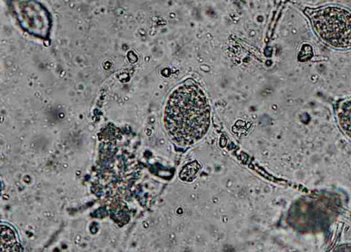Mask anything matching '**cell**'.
Segmentation results:
<instances>
[{"label": "cell", "instance_id": "cell-6", "mask_svg": "<svg viewBox=\"0 0 351 252\" xmlns=\"http://www.w3.org/2000/svg\"><path fill=\"white\" fill-rule=\"evenodd\" d=\"M329 252H351V243L339 244L331 249Z\"/></svg>", "mask_w": 351, "mask_h": 252}, {"label": "cell", "instance_id": "cell-5", "mask_svg": "<svg viewBox=\"0 0 351 252\" xmlns=\"http://www.w3.org/2000/svg\"><path fill=\"white\" fill-rule=\"evenodd\" d=\"M1 252H18L16 236L13 230L8 226H1Z\"/></svg>", "mask_w": 351, "mask_h": 252}, {"label": "cell", "instance_id": "cell-1", "mask_svg": "<svg viewBox=\"0 0 351 252\" xmlns=\"http://www.w3.org/2000/svg\"><path fill=\"white\" fill-rule=\"evenodd\" d=\"M167 130L178 144L189 145L201 139L210 125V110L202 90L187 81L171 95L165 113Z\"/></svg>", "mask_w": 351, "mask_h": 252}, {"label": "cell", "instance_id": "cell-2", "mask_svg": "<svg viewBox=\"0 0 351 252\" xmlns=\"http://www.w3.org/2000/svg\"><path fill=\"white\" fill-rule=\"evenodd\" d=\"M312 27L326 44L337 49L351 48V11L339 5L306 8Z\"/></svg>", "mask_w": 351, "mask_h": 252}, {"label": "cell", "instance_id": "cell-4", "mask_svg": "<svg viewBox=\"0 0 351 252\" xmlns=\"http://www.w3.org/2000/svg\"><path fill=\"white\" fill-rule=\"evenodd\" d=\"M337 118L341 130L351 139V100L346 101L340 105Z\"/></svg>", "mask_w": 351, "mask_h": 252}, {"label": "cell", "instance_id": "cell-3", "mask_svg": "<svg viewBox=\"0 0 351 252\" xmlns=\"http://www.w3.org/2000/svg\"><path fill=\"white\" fill-rule=\"evenodd\" d=\"M14 12L21 27L28 34L47 39L51 28V18L47 8L35 1L12 2Z\"/></svg>", "mask_w": 351, "mask_h": 252}]
</instances>
